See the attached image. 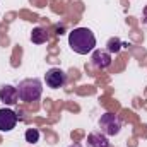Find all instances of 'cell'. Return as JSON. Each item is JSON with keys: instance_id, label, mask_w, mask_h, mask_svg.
<instances>
[{"instance_id": "cell-2", "label": "cell", "mask_w": 147, "mask_h": 147, "mask_svg": "<svg viewBox=\"0 0 147 147\" xmlns=\"http://www.w3.org/2000/svg\"><path fill=\"white\" fill-rule=\"evenodd\" d=\"M17 92H19V99L24 103H33L38 101L43 94V84L41 80L33 77V79H24L19 82L17 86Z\"/></svg>"}, {"instance_id": "cell-5", "label": "cell", "mask_w": 147, "mask_h": 147, "mask_svg": "<svg viewBox=\"0 0 147 147\" xmlns=\"http://www.w3.org/2000/svg\"><path fill=\"white\" fill-rule=\"evenodd\" d=\"M17 125V113L10 108L0 110V132H10Z\"/></svg>"}, {"instance_id": "cell-13", "label": "cell", "mask_w": 147, "mask_h": 147, "mask_svg": "<svg viewBox=\"0 0 147 147\" xmlns=\"http://www.w3.org/2000/svg\"><path fill=\"white\" fill-rule=\"evenodd\" d=\"M70 147H82V146H79V144H72Z\"/></svg>"}, {"instance_id": "cell-3", "label": "cell", "mask_w": 147, "mask_h": 147, "mask_svg": "<svg viewBox=\"0 0 147 147\" xmlns=\"http://www.w3.org/2000/svg\"><path fill=\"white\" fill-rule=\"evenodd\" d=\"M99 128L106 137H115L121 132V120L115 113H105L99 118Z\"/></svg>"}, {"instance_id": "cell-11", "label": "cell", "mask_w": 147, "mask_h": 147, "mask_svg": "<svg viewBox=\"0 0 147 147\" xmlns=\"http://www.w3.org/2000/svg\"><path fill=\"white\" fill-rule=\"evenodd\" d=\"M24 137H26V142L36 144L38 140H39V130L38 128H28L26 134H24Z\"/></svg>"}, {"instance_id": "cell-6", "label": "cell", "mask_w": 147, "mask_h": 147, "mask_svg": "<svg viewBox=\"0 0 147 147\" xmlns=\"http://www.w3.org/2000/svg\"><path fill=\"white\" fill-rule=\"evenodd\" d=\"M91 62L96 69L99 70H105L111 65V55L108 50H94L92 51V57H91Z\"/></svg>"}, {"instance_id": "cell-12", "label": "cell", "mask_w": 147, "mask_h": 147, "mask_svg": "<svg viewBox=\"0 0 147 147\" xmlns=\"http://www.w3.org/2000/svg\"><path fill=\"white\" fill-rule=\"evenodd\" d=\"M142 21H144V24L147 26V5L144 7V19H142Z\"/></svg>"}, {"instance_id": "cell-7", "label": "cell", "mask_w": 147, "mask_h": 147, "mask_svg": "<svg viewBox=\"0 0 147 147\" xmlns=\"http://www.w3.org/2000/svg\"><path fill=\"white\" fill-rule=\"evenodd\" d=\"M0 101L7 106H14L17 101H19V92H17V87L10 86V84H5L0 87Z\"/></svg>"}, {"instance_id": "cell-10", "label": "cell", "mask_w": 147, "mask_h": 147, "mask_svg": "<svg viewBox=\"0 0 147 147\" xmlns=\"http://www.w3.org/2000/svg\"><path fill=\"white\" fill-rule=\"evenodd\" d=\"M121 46H123V43H121L120 38H111L110 41H108V45H106V50L110 53H120Z\"/></svg>"}, {"instance_id": "cell-9", "label": "cell", "mask_w": 147, "mask_h": 147, "mask_svg": "<svg viewBox=\"0 0 147 147\" xmlns=\"http://www.w3.org/2000/svg\"><path fill=\"white\" fill-rule=\"evenodd\" d=\"M31 41H33L34 45H43V43H46V41H48L46 29H43V28H34V29L31 31Z\"/></svg>"}, {"instance_id": "cell-8", "label": "cell", "mask_w": 147, "mask_h": 147, "mask_svg": "<svg viewBox=\"0 0 147 147\" xmlns=\"http://www.w3.org/2000/svg\"><path fill=\"white\" fill-rule=\"evenodd\" d=\"M87 147H111V144L103 132H91L87 135Z\"/></svg>"}, {"instance_id": "cell-1", "label": "cell", "mask_w": 147, "mask_h": 147, "mask_svg": "<svg viewBox=\"0 0 147 147\" xmlns=\"http://www.w3.org/2000/svg\"><path fill=\"white\" fill-rule=\"evenodd\" d=\"M69 46L77 55H87V53L94 51L96 36L87 28H75L69 34Z\"/></svg>"}, {"instance_id": "cell-4", "label": "cell", "mask_w": 147, "mask_h": 147, "mask_svg": "<svg viewBox=\"0 0 147 147\" xmlns=\"http://www.w3.org/2000/svg\"><path fill=\"white\" fill-rule=\"evenodd\" d=\"M45 82H46V86L51 87V89H60V87H63L65 82H67V74L63 72L62 69L53 67V69L46 70V74H45Z\"/></svg>"}]
</instances>
